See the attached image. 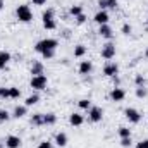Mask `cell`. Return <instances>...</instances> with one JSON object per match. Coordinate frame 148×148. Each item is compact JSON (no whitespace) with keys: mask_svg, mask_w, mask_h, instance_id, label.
<instances>
[{"mask_svg":"<svg viewBox=\"0 0 148 148\" xmlns=\"http://www.w3.org/2000/svg\"><path fill=\"white\" fill-rule=\"evenodd\" d=\"M122 33H124V35H129V33H131V26H129V24H124V26H122Z\"/></svg>","mask_w":148,"mask_h":148,"instance_id":"obj_39","label":"cell"},{"mask_svg":"<svg viewBox=\"0 0 148 148\" xmlns=\"http://www.w3.org/2000/svg\"><path fill=\"white\" fill-rule=\"evenodd\" d=\"M134 81H136V84H138V86H145V77H143L141 74H138Z\"/></svg>","mask_w":148,"mask_h":148,"instance_id":"obj_34","label":"cell"},{"mask_svg":"<svg viewBox=\"0 0 148 148\" xmlns=\"http://www.w3.org/2000/svg\"><path fill=\"white\" fill-rule=\"evenodd\" d=\"M31 74L33 76H40V74H43V64L36 60V62H33V66H31Z\"/></svg>","mask_w":148,"mask_h":148,"instance_id":"obj_18","label":"cell"},{"mask_svg":"<svg viewBox=\"0 0 148 148\" xmlns=\"http://www.w3.org/2000/svg\"><path fill=\"white\" fill-rule=\"evenodd\" d=\"M102 117H103V110H102L100 107H95V105H91V107H90L88 119H90L91 122H100V121H102Z\"/></svg>","mask_w":148,"mask_h":148,"instance_id":"obj_5","label":"cell"},{"mask_svg":"<svg viewBox=\"0 0 148 148\" xmlns=\"http://www.w3.org/2000/svg\"><path fill=\"white\" fill-rule=\"evenodd\" d=\"M21 138L19 136H16V134H10V136H7L5 138V147L7 148H19L21 147Z\"/></svg>","mask_w":148,"mask_h":148,"instance_id":"obj_8","label":"cell"},{"mask_svg":"<svg viewBox=\"0 0 148 148\" xmlns=\"http://www.w3.org/2000/svg\"><path fill=\"white\" fill-rule=\"evenodd\" d=\"M69 14L74 16V17H77L79 14H83V7H81V5H73V7L69 9Z\"/></svg>","mask_w":148,"mask_h":148,"instance_id":"obj_25","label":"cell"},{"mask_svg":"<svg viewBox=\"0 0 148 148\" xmlns=\"http://www.w3.org/2000/svg\"><path fill=\"white\" fill-rule=\"evenodd\" d=\"M57 45H59V41L55 38H45V40L38 41L36 45H35V50H36L38 53H43L45 50H55Z\"/></svg>","mask_w":148,"mask_h":148,"instance_id":"obj_1","label":"cell"},{"mask_svg":"<svg viewBox=\"0 0 148 148\" xmlns=\"http://www.w3.org/2000/svg\"><path fill=\"white\" fill-rule=\"evenodd\" d=\"M47 0H33V5H45Z\"/></svg>","mask_w":148,"mask_h":148,"instance_id":"obj_40","label":"cell"},{"mask_svg":"<svg viewBox=\"0 0 148 148\" xmlns=\"http://www.w3.org/2000/svg\"><path fill=\"white\" fill-rule=\"evenodd\" d=\"M3 5H5V0H0V10L3 9Z\"/></svg>","mask_w":148,"mask_h":148,"instance_id":"obj_41","label":"cell"},{"mask_svg":"<svg viewBox=\"0 0 148 148\" xmlns=\"http://www.w3.org/2000/svg\"><path fill=\"white\" fill-rule=\"evenodd\" d=\"M145 57H147V59H148V48H147V52H145Z\"/></svg>","mask_w":148,"mask_h":148,"instance_id":"obj_42","label":"cell"},{"mask_svg":"<svg viewBox=\"0 0 148 148\" xmlns=\"http://www.w3.org/2000/svg\"><path fill=\"white\" fill-rule=\"evenodd\" d=\"M16 16H17V19H19L21 23H29V21H33V12H31V9H29L28 5H19V7L16 9Z\"/></svg>","mask_w":148,"mask_h":148,"instance_id":"obj_2","label":"cell"},{"mask_svg":"<svg viewBox=\"0 0 148 148\" xmlns=\"http://www.w3.org/2000/svg\"><path fill=\"white\" fill-rule=\"evenodd\" d=\"M69 122L73 124V126H81L83 122H84V119H83V115L81 114H77V112H74L69 115Z\"/></svg>","mask_w":148,"mask_h":148,"instance_id":"obj_15","label":"cell"},{"mask_svg":"<svg viewBox=\"0 0 148 148\" xmlns=\"http://www.w3.org/2000/svg\"><path fill=\"white\" fill-rule=\"evenodd\" d=\"M86 53V47L84 45H76L74 47V57H83Z\"/></svg>","mask_w":148,"mask_h":148,"instance_id":"obj_21","label":"cell"},{"mask_svg":"<svg viewBox=\"0 0 148 148\" xmlns=\"http://www.w3.org/2000/svg\"><path fill=\"white\" fill-rule=\"evenodd\" d=\"M124 115H126V119H127L129 122H133V124H138V122L141 121V114L136 110V109H133V107L126 109V110H124Z\"/></svg>","mask_w":148,"mask_h":148,"instance_id":"obj_6","label":"cell"},{"mask_svg":"<svg viewBox=\"0 0 148 148\" xmlns=\"http://www.w3.org/2000/svg\"><path fill=\"white\" fill-rule=\"evenodd\" d=\"M38 148H53V147H52L50 141H41V143L38 145Z\"/></svg>","mask_w":148,"mask_h":148,"instance_id":"obj_36","label":"cell"},{"mask_svg":"<svg viewBox=\"0 0 148 148\" xmlns=\"http://www.w3.org/2000/svg\"><path fill=\"white\" fill-rule=\"evenodd\" d=\"M26 112H28V107H26V105H17V107L14 109L12 117H16V119H21V117H24V115H26Z\"/></svg>","mask_w":148,"mask_h":148,"instance_id":"obj_16","label":"cell"},{"mask_svg":"<svg viewBox=\"0 0 148 148\" xmlns=\"http://www.w3.org/2000/svg\"><path fill=\"white\" fill-rule=\"evenodd\" d=\"M43 28H45V29H55V28H57L55 19H43Z\"/></svg>","mask_w":148,"mask_h":148,"instance_id":"obj_20","label":"cell"},{"mask_svg":"<svg viewBox=\"0 0 148 148\" xmlns=\"http://www.w3.org/2000/svg\"><path fill=\"white\" fill-rule=\"evenodd\" d=\"M10 93H9V88H2L0 86V98H9Z\"/></svg>","mask_w":148,"mask_h":148,"instance_id":"obj_31","label":"cell"},{"mask_svg":"<svg viewBox=\"0 0 148 148\" xmlns=\"http://www.w3.org/2000/svg\"><path fill=\"white\" fill-rule=\"evenodd\" d=\"M102 57L105 59V60H110L115 57V45L109 41V43H105L103 47H102Z\"/></svg>","mask_w":148,"mask_h":148,"instance_id":"obj_4","label":"cell"},{"mask_svg":"<svg viewBox=\"0 0 148 148\" xmlns=\"http://www.w3.org/2000/svg\"><path fill=\"white\" fill-rule=\"evenodd\" d=\"M91 71H93V64H91L90 60H83V62L79 64V74L84 76V74H90Z\"/></svg>","mask_w":148,"mask_h":148,"instance_id":"obj_12","label":"cell"},{"mask_svg":"<svg viewBox=\"0 0 148 148\" xmlns=\"http://www.w3.org/2000/svg\"><path fill=\"white\" fill-rule=\"evenodd\" d=\"M93 21L97 23V24H107L109 23V14H107V10H98L97 14H95V17H93Z\"/></svg>","mask_w":148,"mask_h":148,"instance_id":"obj_9","label":"cell"},{"mask_svg":"<svg viewBox=\"0 0 148 148\" xmlns=\"http://www.w3.org/2000/svg\"><path fill=\"white\" fill-rule=\"evenodd\" d=\"M131 143H133V141H131V136H129V138H121V145L124 148L131 147Z\"/></svg>","mask_w":148,"mask_h":148,"instance_id":"obj_32","label":"cell"},{"mask_svg":"<svg viewBox=\"0 0 148 148\" xmlns=\"http://www.w3.org/2000/svg\"><path fill=\"white\" fill-rule=\"evenodd\" d=\"M9 93H10V97H9V98H14V100L21 97V90H19V88H16V86H10V88H9Z\"/></svg>","mask_w":148,"mask_h":148,"instance_id":"obj_24","label":"cell"},{"mask_svg":"<svg viewBox=\"0 0 148 148\" xmlns=\"http://www.w3.org/2000/svg\"><path fill=\"white\" fill-rule=\"evenodd\" d=\"M77 105H79V109L90 110V107H91V102H90V100H86V98H83V100H79V102H77Z\"/></svg>","mask_w":148,"mask_h":148,"instance_id":"obj_26","label":"cell"},{"mask_svg":"<svg viewBox=\"0 0 148 148\" xmlns=\"http://www.w3.org/2000/svg\"><path fill=\"white\" fill-rule=\"evenodd\" d=\"M0 148H2V143H0Z\"/></svg>","mask_w":148,"mask_h":148,"instance_id":"obj_43","label":"cell"},{"mask_svg":"<svg viewBox=\"0 0 148 148\" xmlns=\"http://www.w3.org/2000/svg\"><path fill=\"white\" fill-rule=\"evenodd\" d=\"M47 76L45 74H40V76H33L31 77V81H29V84H31V88H35V90H45L47 88Z\"/></svg>","mask_w":148,"mask_h":148,"instance_id":"obj_3","label":"cell"},{"mask_svg":"<svg viewBox=\"0 0 148 148\" xmlns=\"http://www.w3.org/2000/svg\"><path fill=\"white\" fill-rule=\"evenodd\" d=\"M103 74H105V76H109V77L117 76V74H119V66H117L115 62H107V64H105V67H103Z\"/></svg>","mask_w":148,"mask_h":148,"instance_id":"obj_7","label":"cell"},{"mask_svg":"<svg viewBox=\"0 0 148 148\" xmlns=\"http://www.w3.org/2000/svg\"><path fill=\"white\" fill-rule=\"evenodd\" d=\"M53 16H55V10H53V9H47L41 17H43V19H53Z\"/></svg>","mask_w":148,"mask_h":148,"instance_id":"obj_28","label":"cell"},{"mask_svg":"<svg viewBox=\"0 0 148 148\" xmlns=\"http://www.w3.org/2000/svg\"><path fill=\"white\" fill-rule=\"evenodd\" d=\"M41 55H43V59H53L55 57V50H45Z\"/></svg>","mask_w":148,"mask_h":148,"instance_id":"obj_30","label":"cell"},{"mask_svg":"<svg viewBox=\"0 0 148 148\" xmlns=\"http://www.w3.org/2000/svg\"><path fill=\"white\" fill-rule=\"evenodd\" d=\"M98 7H100V10H105L107 9V0H98Z\"/></svg>","mask_w":148,"mask_h":148,"instance_id":"obj_38","label":"cell"},{"mask_svg":"<svg viewBox=\"0 0 148 148\" xmlns=\"http://www.w3.org/2000/svg\"><path fill=\"white\" fill-rule=\"evenodd\" d=\"M9 117H10V114L5 110V109H0V122H5V121H9Z\"/></svg>","mask_w":148,"mask_h":148,"instance_id":"obj_29","label":"cell"},{"mask_svg":"<svg viewBox=\"0 0 148 148\" xmlns=\"http://www.w3.org/2000/svg\"><path fill=\"white\" fill-rule=\"evenodd\" d=\"M9 60H10V53L5 52V50H0V71L5 69V66L9 64Z\"/></svg>","mask_w":148,"mask_h":148,"instance_id":"obj_14","label":"cell"},{"mask_svg":"<svg viewBox=\"0 0 148 148\" xmlns=\"http://www.w3.org/2000/svg\"><path fill=\"white\" fill-rule=\"evenodd\" d=\"M38 102H40V95H36V93H35V95H29V97L26 98L24 105H26V107H33V105H36Z\"/></svg>","mask_w":148,"mask_h":148,"instance_id":"obj_19","label":"cell"},{"mask_svg":"<svg viewBox=\"0 0 148 148\" xmlns=\"http://www.w3.org/2000/svg\"><path fill=\"white\" fill-rule=\"evenodd\" d=\"M110 98L114 102H122V100L126 98V91H124L122 88H114L110 91Z\"/></svg>","mask_w":148,"mask_h":148,"instance_id":"obj_10","label":"cell"},{"mask_svg":"<svg viewBox=\"0 0 148 148\" xmlns=\"http://www.w3.org/2000/svg\"><path fill=\"white\" fill-rule=\"evenodd\" d=\"M147 95H148L147 88H143V86H138V88H136V97H138V98H145Z\"/></svg>","mask_w":148,"mask_h":148,"instance_id":"obj_27","label":"cell"},{"mask_svg":"<svg viewBox=\"0 0 148 148\" xmlns=\"http://www.w3.org/2000/svg\"><path fill=\"white\" fill-rule=\"evenodd\" d=\"M57 122V115L48 112V114H43V126H53Z\"/></svg>","mask_w":148,"mask_h":148,"instance_id":"obj_13","label":"cell"},{"mask_svg":"<svg viewBox=\"0 0 148 148\" xmlns=\"http://www.w3.org/2000/svg\"><path fill=\"white\" fill-rule=\"evenodd\" d=\"M117 7V0H107V9H115Z\"/></svg>","mask_w":148,"mask_h":148,"instance_id":"obj_35","label":"cell"},{"mask_svg":"<svg viewBox=\"0 0 148 148\" xmlns=\"http://www.w3.org/2000/svg\"><path fill=\"white\" fill-rule=\"evenodd\" d=\"M55 143H57V147H66L67 145V134L66 133H59L57 136H55Z\"/></svg>","mask_w":148,"mask_h":148,"instance_id":"obj_17","label":"cell"},{"mask_svg":"<svg viewBox=\"0 0 148 148\" xmlns=\"http://www.w3.org/2000/svg\"><path fill=\"white\" fill-rule=\"evenodd\" d=\"M98 35L103 36V38H107V40H110L114 33H112V28L109 26V24H102V26L98 28Z\"/></svg>","mask_w":148,"mask_h":148,"instance_id":"obj_11","label":"cell"},{"mask_svg":"<svg viewBox=\"0 0 148 148\" xmlns=\"http://www.w3.org/2000/svg\"><path fill=\"white\" fill-rule=\"evenodd\" d=\"M31 124L33 126H43V114H35L31 117Z\"/></svg>","mask_w":148,"mask_h":148,"instance_id":"obj_22","label":"cell"},{"mask_svg":"<svg viewBox=\"0 0 148 148\" xmlns=\"http://www.w3.org/2000/svg\"><path fill=\"white\" fill-rule=\"evenodd\" d=\"M117 133H119V136H121V138H129V136H131V129H129V127H126V126H121Z\"/></svg>","mask_w":148,"mask_h":148,"instance_id":"obj_23","label":"cell"},{"mask_svg":"<svg viewBox=\"0 0 148 148\" xmlns=\"http://www.w3.org/2000/svg\"><path fill=\"white\" fill-rule=\"evenodd\" d=\"M74 19H76V23H77V24H84V23H86V16H84V12H83V14H79L77 17H74Z\"/></svg>","mask_w":148,"mask_h":148,"instance_id":"obj_33","label":"cell"},{"mask_svg":"<svg viewBox=\"0 0 148 148\" xmlns=\"http://www.w3.org/2000/svg\"><path fill=\"white\" fill-rule=\"evenodd\" d=\"M136 148H148V140H141V141L136 145Z\"/></svg>","mask_w":148,"mask_h":148,"instance_id":"obj_37","label":"cell"}]
</instances>
